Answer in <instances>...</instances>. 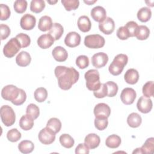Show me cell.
<instances>
[{"label": "cell", "mask_w": 154, "mask_h": 154, "mask_svg": "<svg viewBox=\"0 0 154 154\" xmlns=\"http://www.w3.org/2000/svg\"><path fill=\"white\" fill-rule=\"evenodd\" d=\"M0 9H1V20H7L10 16V9L8 5L5 4H1L0 5Z\"/></svg>", "instance_id": "f6af8a7d"}, {"label": "cell", "mask_w": 154, "mask_h": 154, "mask_svg": "<svg viewBox=\"0 0 154 154\" xmlns=\"http://www.w3.org/2000/svg\"><path fill=\"white\" fill-rule=\"evenodd\" d=\"M137 96L135 91L129 87L124 88L120 94L122 102L125 105H131L134 103Z\"/></svg>", "instance_id": "9c48e42d"}, {"label": "cell", "mask_w": 154, "mask_h": 154, "mask_svg": "<svg viewBox=\"0 0 154 154\" xmlns=\"http://www.w3.org/2000/svg\"><path fill=\"white\" fill-rule=\"evenodd\" d=\"M36 23V19L35 16L30 14H24L20 19V25L21 28L25 30L32 29Z\"/></svg>", "instance_id": "7c38bea8"}, {"label": "cell", "mask_w": 154, "mask_h": 154, "mask_svg": "<svg viewBox=\"0 0 154 154\" xmlns=\"http://www.w3.org/2000/svg\"><path fill=\"white\" fill-rule=\"evenodd\" d=\"M128 61V57L126 55L123 54L117 55L109 66V72L114 76L120 75L122 72L124 67L127 64Z\"/></svg>", "instance_id": "7a4b0ae2"}, {"label": "cell", "mask_w": 154, "mask_h": 154, "mask_svg": "<svg viewBox=\"0 0 154 154\" xmlns=\"http://www.w3.org/2000/svg\"><path fill=\"white\" fill-rule=\"evenodd\" d=\"M91 16L94 21L100 22L106 17V12L103 7L96 6L91 10Z\"/></svg>", "instance_id": "e0dca14e"}, {"label": "cell", "mask_w": 154, "mask_h": 154, "mask_svg": "<svg viewBox=\"0 0 154 154\" xmlns=\"http://www.w3.org/2000/svg\"><path fill=\"white\" fill-rule=\"evenodd\" d=\"M141 148L142 153H152L154 149V138L150 137L146 140Z\"/></svg>", "instance_id": "e575fe53"}, {"label": "cell", "mask_w": 154, "mask_h": 154, "mask_svg": "<svg viewBox=\"0 0 154 154\" xmlns=\"http://www.w3.org/2000/svg\"><path fill=\"white\" fill-rule=\"evenodd\" d=\"M48 2L51 4H54L55 3L57 2V1H48Z\"/></svg>", "instance_id": "11a10c76"}, {"label": "cell", "mask_w": 154, "mask_h": 154, "mask_svg": "<svg viewBox=\"0 0 154 154\" xmlns=\"http://www.w3.org/2000/svg\"><path fill=\"white\" fill-rule=\"evenodd\" d=\"M34 96L38 102H43L47 99L48 91L44 87L37 88L34 91Z\"/></svg>", "instance_id": "836d02e7"}, {"label": "cell", "mask_w": 154, "mask_h": 154, "mask_svg": "<svg viewBox=\"0 0 154 154\" xmlns=\"http://www.w3.org/2000/svg\"><path fill=\"white\" fill-rule=\"evenodd\" d=\"M142 122L141 116L137 112H132L127 118V123L128 125L133 128H138Z\"/></svg>", "instance_id": "484cf974"}, {"label": "cell", "mask_w": 154, "mask_h": 154, "mask_svg": "<svg viewBox=\"0 0 154 154\" xmlns=\"http://www.w3.org/2000/svg\"><path fill=\"white\" fill-rule=\"evenodd\" d=\"M110 107L105 103H99L94 108V114L96 117H106L110 116Z\"/></svg>", "instance_id": "5bb4252c"}, {"label": "cell", "mask_w": 154, "mask_h": 154, "mask_svg": "<svg viewBox=\"0 0 154 154\" xmlns=\"http://www.w3.org/2000/svg\"><path fill=\"white\" fill-rule=\"evenodd\" d=\"M1 119L5 126H12L16 120V115L13 108L8 105H3L0 109Z\"/></svg>", "instance_id": "277c9868"}, {"label": "cell", "mask_w": 154, "mask_h": 154, "mask_svg": "<svg viewBox=\"0 0 154 154\" xmlns=\"http://www.w3.org/2000/svg\"><path fill=\"white\" fill-rule=\"evenodd\" d=\"M21 48L18 40L16 37L11 38L4 46V55L7 58H12L19 51Z\"/></svg>", "instance_id": "8992f818"}, {"label": "cell", "mask_w": 154, "mask_h": 154, "mask_svg": "<svg viewBox=\"0 0 154 154\" xmlns=\"http://www.w3.org/2000/svg\"><path fill=\"white\" fill-rule=\"evenodd\" d=\"M106 87H107V90H108V94L107 96L108 97H114L115 96L118 91V85L117 84L113 82V81H108L105 83Z\"/></svg>", "instance_id": "60d3db41"}, {"label": "cell", "mask_w": 154, "mask_h": 154, "mask_svg": "<svg viewBox=\"0 0 154 154\" xmlns=\"http://www.w3.org/2000/svg\"><path fill=\"white\" fill-rule=\"evenodd\" d=\"M76 154H88L89 148L83 143L79 144L75 149Z\"/></svg>", "instance_id": "816d5d0a"}, {"label": "cell", "mask_w": 154, "mask_h": 154, "mask_svg": "<svg viewBox=\"0 0 154 154\" xmlns=\"http://www.w3.org/2000/svg\"><path fill=\"white\" fill-rule=\"evenodd\" d=\"M108 61V56L106 53L98 52L93 55L91 57L92 65L97 68L100 69L104 67Z\"/></svg>", "instance_id": "30bf717a"}, {"label": "cell", "mask_w": 154, "mask_h": 154, "mask_svg": "<svg viewBox=\"0 0 154 154\" xmlns=\"http://www.w3.org/2000/svg\"><path fill=\"white\" fill-rule=\"evenodd\" d=\"M64 29L63 26L59 23H54L52 24L48 34H49L55 40H58L61 38Z\"/></svg>", "instance_id": "cb8c5ba5"}, {"label": "cell", "mask_w": 154, "mask_h": 154, "mask_svg": "<svg viewBox=\"0 0 154 154\" xmlns=\"http://www.w3.org/2000/svg\"><path fill=\"white\" fill-rule=\"evenodd\" d=\"M45 7V2L43 0H32L30 4V10L35 13L42 12Z\"/></svg>", "instance_id": "d6a6232c"}, {"label": "cell", "mask_w": 154, "mask_h": 154, "mask_svg": "<svg viewBox=\"0 0 154 154\" xmlns=\"http://www.w3.org/2000/svg\"><path fill=\"white\" fill-rule=\"evenodd\" d=\"M133 153H142L141 148H137L135 150L133 151Z\"/></svg>", "instance_id": "f5cc1de1"}, {"label": "cell", "mask_w": 154, "mask_h": 154, "mask_svg": "<svg viewBox=\"0 0 154 154\" xmlns=\"http://www.w3.org/2000/svg\"><path fill=\"white\" fill-rule=\"evenodd\" d=\"M108 125V118L96 117L94 119V126L99 131H103L106 128Z\"/></svg>", "instance_id": "b9f144b4"}, {"label": "cell", "mask_w": 154, "mask_h": 154, "mask_svg": "<svg viewBox=\"0 0 154 154\" xmlns=\"http://www.w3.org/2000/svg\"><path fill=\"white\" fill-rule=\"evenodd\" d=\"M121 142V138L119 135L116 134H112L106 138L105 144L109 148L116 149L119 147Z\"/></svg>", "instance_id": "4316f807"}, {"label": "cell", "mask_w": 154, "mask_h": 154, "mask_svg": "<svg viewBox=\"0 0 154 154\" xmlns=\"http://www.w3.org/2000/svg\"><path fill=\"white\" fill-rule=\"evenodd\" d=\"M80 43L81 36L78 32L75 31L69 32L64 38L65 45L70 48L76 47L80 44Z\"/></svg>", "instance_id": "9a60e30c"}, {"label": "cell", "mask_w": 154, "mask_h": 154, "mask_svg": "<svg viewBox=\"0 0 154 154\" xmlns=\"http://www.w3.org/2000/svg\"><path fill=\"white\" fill-rule=\"evenodd\" d=\"M99 30L103 34L109 35L113 32L115 29V23L113 19L109 17H106L99 23Z\"/></svg>", "instance_id": "8fae6325"}, {"label": "cell", "mask_w": 154, "mask_h": 154, "mask_svg": "<svg viewBox=\"0 0 154 154\" xmlns=\"http://www.w3.org/2000/svg\"><path fill=\"white\" fill-rule=\"evenodd\" d=\"M27 5V1L25 0H17L14 2L13 7L16 13L22 14L26 11Z\"/></svg>", "instance_id": "74e56055"}, {"label": "cell", "mask_w": 154, "mask_h": 154, "mask_svg": "<svg viewBox=\"0 0 154 154\" xmlns=\"http://www.w3.org/2000/svg\"><path fill=\"white\" fill-rule=\"evenodd\" d=\"M38 140L43 144H52L55 140V134L49 128L42 129L38 133Z\"/></svg>", "instance_id": "ba28073f"}, {"label": "cell", "mask_w": 154, "mask_h": 154, "mask_svg": "<svg viewBox=\"0 0 154 154\" xmlns=\"http://www.w3.org/2000/svg\"><path fill=\"white\" fill-rule=\"evenodd\" d=\"M54 73L58 79L59 87L63 90H69L79 78V72L73 67L58 66L55 67Z\"/></svg>", "instance_id": "6da1fadb"}, {"label": "cell", "mask_w": 154, "mask_h": 154, "mask_svg": "<svg viewBox=\"0 0 154 154\" xmlns=\"http://www.w3.org/2000/svg\"><path fill=\"white\" fill-rule=\"evenodd\" d=\"M97 1H84V2H85V3H86L87 4H88V5H91V4H94V2H96Z\"/></svg>", "instance_id": "db71d44e"}, {"label": "cell", "mask_w": 154, "mask_h": 154, "mask_svg": "<svg viewBox=\"0 0 154 154\" xmlns=\"http://www.w3.org/2000/svg\"><path fill=\"white\" fill-rule=\"evenodd\" d=\"M149 34L150 31L147 26L145 25H140L137 28L135 37H136L138 40H146L149 37Z\"/></svg>", "instance_id": "f546056e"}, {"label": "cell", "mask_w": 154, "mask_h": 154, "mask_svg": "<svg viewBox=\"0 0 154 154\" xmlns=\"http://www.w3.org/2000/svg\"><path fill=\"white\" fill-rule=\"evenodd\" d=\"M152 16V11L148 7L141 8L137 13V18L142 22H146L149 21Z\"/></svg>", "instance_id": "83f0119b"}, {"label": "cell", "mask_w": 154, "mask_h": 154, "mask_svg": "<svg viewBox=\"0 0 154 154\" xmlns=\"http://www.w3.org/2000/svg\"><path fill=\"white\" fill-rule=\"evenodd\" d=\"M34 119L29 115L25 114L21 117L19 120V126L24 131H28L32 128Z\"/></svg>", "instance_id": "603a6c76"}, {"label": "cell", "mask_w": 154, "mask_h": 154, "mask_svg": "<svg viewBox=\"0 0 154 154\" xmlns=\"http://www.w3.org/2000/svg\"><path fill=\"white\" fill-rule=\"evenodd\" d=\"M86 80V87L90 91H96L99 89L101 83L100 81V75L97 70L90 69L84 75Z\"/></svg>", "instance_id": "3957f363"}, {"label": "cell", "mask_w": 154, "mask_h": 154, "mask_svg": "<svg viewBox=\"0 0 154 154\" xmlns=\"http://www.w3.org/2000/svg\"><path fill=\"white\" fill-rule=\"evenodd\" d=\"M16 38L18 40L19 42L21 47L22 48H25L28 47L31 43V39L28 35L25 34V33H19L16 36Z\"/></svg>", "instance_id": "ab89813d"}, {"label": "cell", "mask_w": 154, "mask_h": 154, "mask_svg": "<svg viewBox=\"0 0 154 154\" xmlns=\"http://www.w3.org/2000/svg\"><path fill=\"white\" fill-rule=\"evenodd\" d=\"M77 25L79 29L83 32H88L91 27V23L89 17L84 15L78 18Z\"/></svg>", "instance_id": "44dd1931"}, {"label": "cell", "mask_w": 154, "mask_h": 154, "mask_svg": "<svg viewBox=\"0 0 154 154\" xmlns=\"http://www.w3.org/2000/svg\"><path fill=\"white\" fill-rule=\"evenodd\" d=\"M26 99V94L25 91L23 90L20 88V91L18 96L12 102V103L14 104V105H21L25 102Z\"/></svg>", "instance_id": "c3c4849f"}, {"label": "cell", "mask_w": 154, "mask_h": 154, "mask_svg": "<svg viewBox=\"0 0 154 154\" xmlns=\"http://www.w3.org/2000/svg\"><path fill=\"white\" fill-rule=\"evenodd\" d=\"M152 101L150 98L141 96L138 100L137 103V109L142 113L146 114L149 112L152 108Z\"/></svg>", "instance_id": "4fadbf2b"}, {"label": "cell", "mask_w": 154, "mask_h": 154, "mask_svg": "<svg viewBox=\"0 0 154 154\" xmlns=\"http://www.w3.org/2000/svg\"><path fill=\"white\" fill-rule=\"evenodd\" d=\"M100 137L94 133L88 134L84 139V144L89 148V149H94L97 147L100 144Z\"/></svg>", "instance_id": "2e32d148"}, {"label": "cell", "mask_w": 154, "mask_h": 154, "mask_svg": "<svg viewBox=\"0 0 154 154\" xmlns=\"http://www.w3.org/2000/svg\"><path fill=\"white\" fill-rule=\"evenodd\" d=\"M54 38L49 34H44L37 39V45L42 49H48L54 44Z\"/></svg>", "instance_id": "ac0fdd59"}, {"label": "cell", "mask_w": 154, "mask_h": 154, "mask_svg": "<svg viewBox=\"0 0 154 154\" xmlns=\"http://www.w3.org/2000/svg\"><path fill=\"white\" fill-rule=\"evenodd\" d=\"M107 94H108V90H107V87L105 83L101 84L99 89L93 91L94 96L96 97L99 98V99L103 98L105 96H107Z\"/></svg>", "instance_id": "bcb514c9"}, {"label": "cell", "mask_w": 154, "mask_h": 154, "mask_svg": "<svg viewBox=\"0 0 154 154\" xmlns=\"http://www.w3.org/2000/svg\"><path fill=\"white\" fill-rule=\"evenodd\" d=\"M125 26L126 28L129 32V37H134L135 32L137 31V28L138 26V24L134 21H129L126 23Z\"/></svg>", "instance_id": "7dc6e473"}, {"label": "cell", "mask_w": 154, "mask_h": 154, "mask_svg": "<svg viewBox=\"0 0 154 154\" xmlns=\"http://www.w3.org/2000/svg\"><path fill=\"white\" fill-rule=\"evenodd\" d=\"M19 151L24 154L32 152L34 149V145L31 141L23 140L18 145Z\"/></svg>", "instance_id": "f1b7e54d"}, {"label": "cell", "mask_w": 154, "mask_h": 154, "mask_svg": "<svg viewBox=\"0 0 154 154\" xmlns=\"http://www.w3.org/2000/svg\"><path fill=\"white\" fill-rule=\"evenodd\" d=\"M52 55L54 58L58 62L65 61L68 57L67 51L63 47L60 46L54 48L52 50Z\"/></svg>", "instance_id": "d6986e66"}, {"label": "cell", "mask_w": 154, "mask_h": 154, "mask_svg": "<svg viewBox=\"0 0 154 154\" xmlns=\"http://www.w3.org/2000/svg\"><path fill=\"white\" fill-rule=\"evenodd\" d=\"M31 61V55L26 51H21L16 57V63L20 67H26L28 66L30 64Z\"/></svg>", "instance_id": "ffe728a7"}, {"label": "cell", "mask_w": 154, "mask_h": 154, "mask_svg": "<svg viewBox=\"0 0 154 154\" xmlns=\"http://www.w3.org/2000/svg\"><path fill=\"white\" fill-rule=\"evenodd\" d=\"M0 31L1 40L6 39L10 34V29L9 26L5 24L2 23L0 25Z\"/></svg>", "instance_id": "f907efd6"}, {"label": "cell", "mask_w": 154, "mask_h": 154, "mask_svg": "<svg viewBox=\"0 0 154 154\" xmlns=\"http://www.w3.org/2000/svg\"><path fill=\"white\" fill-rule=\"evenodd\" d=\"M26 114L31 116L34 120L37 119L40 114L39 108L34 103H30L28 105L26 109Z\"/></svg>", "instance_id": "f35d334b"}, {"label": "cell", "mask_w": 154, "mask_h": 154, "mask_svg": "<svg viewBox=\"0 0 154 154\" xmlns=\"http://www.w3.org/2000/svg\"><path fill=\"white\" fill-rule=\"evenodd\" d=\"M7 138L11 142H16L20 139L21 133L16 128L11 129L8 131Z\"/></svg>", "instance_id": "7bdbcfd3"}, {"label": "cell", "mask_w": 154, "mask_h": 154, "mask_svg": "<svg viewBox=\"0 0 154 154\" xmlns=\"http://www.w3.org/2000/svg\"><path fill=\"white\" fill-rule=\"evenodd\" d=\"M116 34L117 37L122 40H127L129 37H130L129 32L125 26H120V28H119V29L117 31Z\"/></svg>", "instance_id": "681fc988"}, {"label": "cell", "mask_w": 154, "mask_h": 154, "mask_svg": "<svg viewBox=\"0 0 154 154\" xmlns=\"http://www.w3.org/2000/svg\"><path fill=\"white\" fill-rule=\"evenodd\" d=\"M105 43L103 37L99 34H91L85 37L84 45L91 49H99L104 46Z\"/></svg>", "instance_id": "5b68a950"}, {"label": "cell", "mask_w": 154, "mask_h": 154, "mask_svg": "<svg viewBox=\"0 0 154 154\" xmlns=\"http://www.w3.org/2000/svg\"><path fill=\"white\" fill-rule=\"evenodd\" d=\"M59 140L61 144L67 149H70L72 147L75 143L73 138L69 134H63L61 135Z\"/></svg>", "instance_id": "1f68e13d"}, {"label": "cell", "mask_w": 154, "mask_h": 154, "mask_svg": "<svg viewBox=\"0 0 154 154\" xmlns=\"http://www.w3.org/2000/svg\"><path fill=\"white\" fill-rule=\"evenodd\" d=\"M52 21L51 17L48 16H43L40 17L38 21V28L42 31H49L52 26Z\"/></svg>", "instance_id": "d4e9b609"}, {"label": "cell", "mask_w": 154, "mask_h": 154, "mask_svg": "<svg viewBox=\"0 0 154 154\" xmlns=\"http://www.w3.org/2000/svg\"><path fill=\"white\" fill-rule=\"evenodd\" d=\"M143 94L145 97L150 98L153 96L154 84L152 81L147 82L143 87Z\"/></svg>", "instance_id": "d590c367"}, {"label": "cell", "mask_w": 154, "mask_h": 154, "mask_svg": "<svg viewBox=\"0 0 154 154\" xmlns=\"http://www.w3.org/2000/svg\"><path fill=\"white\" fill-rule=\"evenodd\" d=\"M61 3L68 11L77 9L79 5L78 0H62Z\"/></svg>", "instance_id": "8d00e7d4"}, {"label": "cell", "mask_w": 154, "mask_h": 154, "mask_svg": "<svg viewBox=\"0 0 154 154\" xmlns=\"http://www.w3.org/2000/svg\"><path fill=\"white\" fill-rule=\"evenodd\" d=\"M76 64L79 69H84L89 65V59L86 55H79L76 59Z\"/></svg>", "instance_id": "ee69618b"}, {"label": "cell", "mask_w": 154, "mask_h": 154, "mask_svg": "<svg viewBox=\"0 0 154 154\" xmlns=\"http://www.w3.org/2000/svg\"><path fill=\"white\" fill-rule=\"evenodd\" d=\"M46 127L51 129L55 134L60 132L61 128V122L60 120L55 117L50 119L46 124Z\"/></svg>", "instance_id": "4dcf8cb0"}, {"label": "cell", "mask_w": 154, "mask_h": 154, "mask_svg": "<svg viewBox=\"0 0 154 154\" xmlns=\"http://www.w3.org/2000/svg\"><path fill=\"white\" fill-rule=\"evenodd\" d=\"M124 78L126 83L134 85L136 84L139 79V73L136 69H129L126 72Z\"/></svg>", "instance_id": "7402d4cb"}, {"label": "cell", "mask_w": 154, "mask_h": 154, "mask_svg": "<svg viewBox=\"0 0 154 154\" xmlns=\"http://www.w3.org/2000/svg\"><path fill=\"white\" fill-rule=\"evenodd\" d=\"M19 91L20 88L14 85H7L2 89L1 96L4 99L11 101L12 103L18 96Z\"/></svg>", "instance_id": "52a82bcc"}]
</instances>
